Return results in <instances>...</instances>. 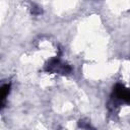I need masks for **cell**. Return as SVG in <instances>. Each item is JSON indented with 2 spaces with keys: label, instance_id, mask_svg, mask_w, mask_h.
I'll list each match as a JSON object with an SVG mask.
<instances>
[{
  "label": "cell",
  "instance_id": "cell-1",
  "mask_svg": "<svg viewBox=\"0 0 130 130\" xmlns=\"http://www.w3.org/2000/svg\"><path fill=\"white\" fill-rule=\"evenodd\" d=\"M46 71L47 72H52V73H59V74H69L72 71V68L66 64L63 63L59 58H53L51 59L47 65H46Z\"/></svg>",
  "mask_w": 130,
  "mask_h": 130
},
{
  "label": "cell",
  "instance_id": "cell-2",
  "mask_svg": "<svg viewBox=\"0 0 130 130\" xmlns=\"http://www.w3.org/2000/svg\"><path fill=\"white\" fill-rule=\"evenodd\" d=\"M113 94L119 101L130 103V88H127L121 83H117L113 88Z\"/></svg>",
  "mask_w": 130,
  "mask_h": 130
},
{
  "label": "cell",
  "instance_id": "cell-3",
  "mask_svg": "<svg viewBox=\"0 0 130 130\" xmlns=\"http://www.w3.org/2000/svg\"><path fill=\"white\" fill-rule=\"evenodd\" d=\"M0 100H1V105L3 107V104L5 102V99L8 96L9 92H10V83H5L1 86V89H0Z\"/></svg>",
  "mask_w": 130,
  "mask_h": 130
},
{
  "label": "cell",
  "instance_id": "cell-4",
  "mask_svg": "<svg viewBox=\"0 0 130 130\" xmlns=\"http://www.w3.org/2000/svg\"><path fill=\"white\" fill-rule=\"evenodd\" d=\"M78 127L81 128V129H84V130H93L94 128L91 126L90 122L89 121H86L84 119H81L78 121Z\"/></svg>",
  "mask_w": 130,
  "mask_h": 130
}]
</instances>
